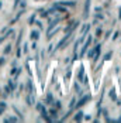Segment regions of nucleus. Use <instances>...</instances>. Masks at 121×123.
Returning <instances> with one entry per match:
<instances>
[{
    "instance_id": "2",
    "label": "nucleus",
    "mask_w": 121,
    "mask_h": 123,
    "mask_svg": "<svg viewBox=\"0 0 121 123\" xmlns=\"http://www.w3.org/2000/svg\"><path fill=\"white\" fill-rule=\"evenodd\" d=\"M38 36H39V33H38V31H35V30H34V31H31V40H34V41L38 40Z\"/></svg>"
},
{
    "instance_id": "14",
    "label": "nucleus",
    "mask_w": 121,
    "mask_h": 123,
    "mask_svg": "<svg viewBox=\"0 0 121 123\" xmlns=\"http://www.w3.org/2000/svg\"><path fill=\"white\" fill-rule=\"evenodd\" d=\"M0 9H1V1H0Z\"/></svg>"
},
{
    "instance_id": "11",
    "label": "nucleus",
    "mask_w": 121,
    "mask_h": 123,
    "mask_svg": "<svg viewBox=\"0 0 121 123\" xmlns=\"http://www.w3.org/2000/svg\"><path fill=\"white\" fill-rule=\"evenodd\" d=\"M111 54H113V52H109V54H106V57H104V60H109L110 57H111Z\"/></svg>"
},
{
    "instance_id": "13",
    "label": "nucleus",
    "mask_w": 121,
    "mask_h": 123,
    "mask_svg": "<svg viewBox=\"0 0 121 123\" xmlns=\"http://www.w3.org/2000/svg\"><path fill=\"white\" fill-rule=\"evenodd\" d=\"M27 51H28V45L25 44V45H24V52H27Z\"/></svg>"
},
{
    "instance_id": "7",
    "label": "nucleus",
    "mask_w": 121,
    "mask_h": 123,
    "mask_svg": "<svg viewBox=\"0 0 121 123\" xmlns=\"http://www.w3.org/2000/svg\"><path fill=\"white\" fill-rule=\"evenodd\" d=\"M9 86H10V89H11V91H14V88H16V85H14V81H11V79H10V81H9Z\"/></svg>"
},
{
    "instance_id": "5",
    "label": "nucleus",
    "mask_w": 121,
    "mask_h": 123,
    "mask_svg": "<svg viewBox=\"0 0 121 123\" xmlns=\"http://www.w3.org/2000/svg\"><path fill=\"white\" fill-rule=\"evenodd\" d=\"M10 51H11V45H10V44H9V45H7V47H6V49H4V52H3V54H4V55H7V54H9V52H10Z\"/></svg>"
},
{
    "instance_id": "9",
    "label": "nucleus",
    "mask_w": 121,
    "mask_h": 123,
    "mask_svg": "<svg viewBox=\"0 0 121 123\" xmlns=\"http://www.w3.org/2000/svg\"><path fill=\"white\" fill-rule=\"evenodd\" d=\"M34 20H35V14H33V16H31V18H30V24H33V23H34Z\"/></svg>"
},
{
    "instance_id": "10",
    "label": "nucleus",
    "mask_w": 121,
    "mask_h": 123,
    "mask_svg": "<svg viewBox=\"0 0 121 123\" xmlns=\"http://www.w3.org/2000/svg\"><path fill=\"white\" fill-rule=\"evenodd\" d=\"M47 100H48V102H51V100H52V95H51V93H48V96H47Z\"/></svg>"
},
{
    "instance_id": "3",
    "label": "nucleus",
    "mask_w": 121,
    "mask_h": 123,
    "mask_svg": "<svg viewBox=\"0 0 121 123\" xmlns=\"http://www.w3.org/2000/svg\"><path fill=\"white\" fill-rule=\"evenodd\" d=\"M4 122H17V117H14V116H10V117H6L4 119Z\"/></svg>"
},
{
    "instance_id": "4",
    "label": "nucleus",
    "mask_w": 121,
    "mask_h": 123,
    "mask_svg": "<svg viewBox=\"0 0 121 123\" xmlns=\"http://www.w3.org/2000/svg\"><path fill=\"white\" fill-rule=\"evenodd\" d=\"M89 99H90V96H85V98H83L80 102H79V103H77V106H83V103H85L86 100H89Z\"/></svg>"
},
{
    "instance_id": "1",
    "label": "nucleus",
    "mask_w": 121,
    "mask_h": 123,
    "mask_svg": "<svg viewBox=\"0 0 121 123\" xmlns=\"http://www.w3.org/2000/svg\"><path fill=\"white\" fill-rule=\"evenodd\" d=\"M34 103V96H33V92H28V96H27V105L31 106Z\"/></svg>"
},
{
    "instance_id": "6",
    "label": "nucleus",
    "mask_w": 121,
    "mask_h": 123,
    "mask_svg": "<svg viewBox=\"0 0 121 123\" xmlns=\"http://www.w3.org/2000/svg\"><path fill=\"white\" fill-rule=\"evenodd\" d=\"M4 109H6V103H4V102H1V103H0V115L3 113Z\"/></svg>"
},
{
    "instance_id": "12",
    "label": "nucleus",
    "mask_w": 121,
    "mask_h": 123,
    "mask_svg": "<svg viewBox=\"0 0 121 123\" xmlns=\"http://www.w3.org/2000/svg\"><path fill=\"white\" fill-rule=\"evenodd\" d=\"M3 64H4V57H1V58H0V67H1Z\"/></svg>"
},
{
    "instance_id": "8",
    "label": "nucleus",
    "mask_w": 121,
    "mask_h": 123,
    "mask_svg": "<svg viewBox=\"0 0 121 123\" xmlns=\"http://www.w3.org/2000/svg\"><path fill=\"white\" fill-rule=\"evenodd\" d=\"M82 116H83V113H82V112H79V113L75 116V120H80V119H82Z\"/></svg>"
}]
</instances>
